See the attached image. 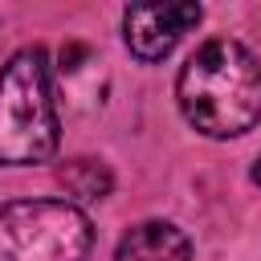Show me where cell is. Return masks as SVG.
Returning <instances> with one entry per match:
<instances>
[{
  "instance_id": "obj_2",
  "label": "cell",
  "mask_w": 261,
  "mask_h": 261,
  "mask_svg": "<svg viewBox=\"0 0 261 261\" xmlns=\"http://www.w3.org/2000/svg\"><path fill=\"white\" fill-rule=\"evenodd\" d=\"M57 151V110L49 61L41 49H20L0 69V163H45Z\"/></svg>"
},
{
  "instance_id": "obj_6",
  "label": "cell",
  "mask_w": 261,
  "mask_h": 261,
  "mask_svg": "<svg viewBox=\"0 0 261 261\" xmlns=\"http://www.w3.org/2000/svg\"><path fill=\"white\" fill-rule=\"evenodd\" d=\"M61 184L77 200H102L110 192V171L102 163H94V159H69L61 167Z\"/></svg>"
},
{
  "instance_id": "obj_7",
  "label": "cell",
  "mask_w": 261,
  "mask_h": 261,
  "mask_svg": "<svg viewBox=\"0 0 261 261\" xmlns=\"http://www.w3.org/2000/svg\"><path fill=\"white\" fill-rule=\"evenodd\" d=\"M253 179H257V184H261V159H257V167H253Z\"/></svg>"
},
{
  "instance_id": "obj_4",
  "label": "cell",
  "mask_w": 261,
  "mask_h": 261,
  "mask_svg": "<svg viewBox=\"0 0 261 261\" xmlns=\"http://www.w3.org/2000/svg\"><path fill=\"white\" fill-rule=\"evenodd\" d=\"M200 4H188V0H163V4H130L122 12V37H126V49L139 57V61H159L167 57L179 37L188 29L200 24Z\"/></svg>"
},
{
  "instance_id": "obj_1",
  "label": "cell",
  "mask_w": 261,
  "mask_h": 261,
  "mask_svg": "<svg viewBox=\"0 0 261 261\" xmlns=\"http://www.w3.org/2000/svg\"><path fill=\"white\" fill-rule=\"evenodd\" d=\"M175 98L184 118L208 139H232L261 122V61L228 37L200 45L179 77Z\"/></svg>"
},
{
  "instance_id": "obj_5",
  "label": "cell",
  "mask_w": 261,
  "mask_h": 261,
  "mask_svg": "<svg viewBox=\"0 0 261 261\" xmlns=\"http://www.w3.org/2000/svg\"><path fill=\"white\" fill-rule=\"evenodd\" d=\"M188 257H192L188 237L167 220L135 224L114 249V261H188Z\"/></svg>"
},
{
  "instance_id": "obj_3",
  "label": "cell",
  "mask_w": 261,
  "mask_h": 261,
  "mask_svg": "<svg viewBox=\"0 0 261 261\" xmlns=\"http://www.w3.org/2000/svg\"><path fill=\"white\" fill-rule=\"evenodd\" d=\"M94 228L69 200H16L0 208V261H86Z\"/></svg>"
}]
</instances>
